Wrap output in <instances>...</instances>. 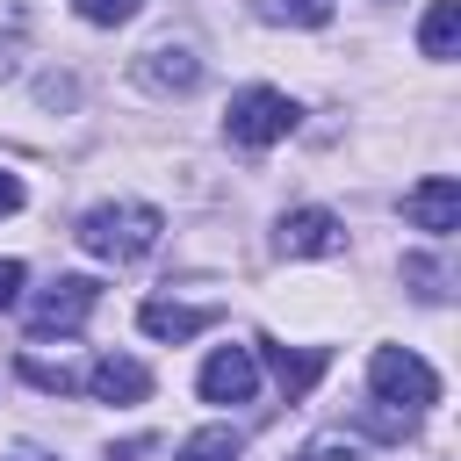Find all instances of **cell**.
Segmentation results:
<instances>
[{
  "label": "cell",
  "mask_w": 461,
  "mask_h": 461,
  "mask_svg": "<svg viewBox=\"0 0 461 461\" xmlns=\"http://www.w3.org/2000/svg\"><path fill=\"white\" fill-rule=\"evenodd\" d=\"M158 230H166V216L151 209V202H101V209H86L79 216V245L94 252V259H144L151 245H158Z\"/></svg>",
  "instance_id": "6da1fadb"
},
{
  "label": "cell",
  "mask_w": 461,
  "mask_h": 461,
  "mask_svg": "<svg viewBox=\"0 0 461 461\" xmlns=\"http://www.w3.org/2000/svg\"><path fill=\"white\" fill-rule=\"evenodd\" d=\"M367 382H375V396L389 403V411H425V403H439V375L411 353V346H382L375 360H367Z\"/></svg>",
  "instance_id": "7a4b0ae2"
},
{
  "label": "cell",
  "mask_w": 461,
  "mask_h": 461,
  "mask_svg": "<svg viewBox=\"0 0 461 461\" xmlns=\"http://www.w3.org/2000/svg\"><path fill=\"white\" fill-rule=\"evenodd\" d=\"M223 130H230V144H281L288 130H295V101L281 94V86H245V94H230V115H223Z\"/></svg>",
  "instance_id": "3957f363"
},
{
  "label": "cell",
  "mask_w": 461,
  "mask_h": 461,
  "mask_svg": "<svg viewBox=\"0 0 461 461\" xmlns=\"http://www.w3.org/2000/svg\"><path fill=\"white\" fill-rule=\"evenodd\" d=\"M94 303H101V281H86V274H65V281H50V288L36 295L29 324H36V331H79Z\"/></svg>",
  "instance_id": "277c9868"
},
{
  "label": "cell",
  "mask_w": 461,
  "mask_h": 461,
  "mask_svg": "<svg viewBox=\"0 0 461 461\" xmlns=\"http://www.w3.org/2000/svg\"><path fill=\"white\" fill-rule=\"evenodd\" d=\"M339 245H346V230H339L331 209L310 202V209H288V216H281V252H288V259H324V252H339Z\"/></svg>",
  "instance_id": "5b68a950"
},
{
  "label": "cell",
  "mask_w": 461,
  "mask_h": 461,
  "mask_svg": "<svg viewBox=\"0 0 461 461\" xmlns=\"http://www.w3.org/2000/svg\"><path fill=\"white\" fill-rule=\"evenodd\" d=\"M403 216H411L418 230H432V238H447V230L461 223V180H447V173H432V180H418V187L403 194Z\"/></svg>",
  "instance_id": "8992f818"
},
{
  "label": "cell",
  "mask_w": 461,
  "mask_h": 461,
  "mask_svg": "<svg viewBox=\"0 0 461 461\" xmlns=\"http://www.w3.org/2000/svg\"><path fill=\"white\" fill-rule=\"evenodd\" d=\"M252 382H259V367H252L245 346H216V353L202 360V396H209V403H245Z\"/></svg>",
  "instance_id": "52a82bcc"
},
{
  "label": "cell",
  "mask_w": 461,
  "mask_h": 461,
  "mask_svg": "<svg viewBox=\"0 0 461 461\" xmlns=\"http://www.w3.org/2000/svg\"><path fill=\"white\" fill-rule=\"evenodd\" d=\"M137 79H144L151 94H187V86L202 79V58H194L187 43H151V50L137 58Z\"/></svg>",
  "instance_id": "ba28073f"
},
{
  "label": "cell",
  "mask_w": 461,
  "mask_h": 461,
  "mask_svg": "<svg viewBox=\"0 0 461 461\" xmlns=\"http://www.w3.org/2000/svg\"><path fill=\"white\" fill-rule=\"evenodd\" d=\"M137 324H144L151 339H173V346H180V339L209 331V324H216V310H209V303H166V295H151V303L137 310Z\"/></svg>",
  "instance_id": "9c48e42d"
},
{
  "label": "cell",
  "mask_w": 461,
  "mask_h": 461,
  "mask_svg": "<svg viewBox=\"0 0 461 461\" xmlns=\"http://www.w3.org/2000/svg\"><path fill=\"white\" fill-rule=\"evenodd\" d=\"M86 389H94L101 403H144V396H151V367H144V360H115V353H108V360H94V367H86Z\"/></svg>",
  "instance_id": "30bf717a"
},
{
  "label": "cell",
  "mask_w": 461,
  "mask_h": 461,
  "mask_svg": "<svg viewBox=\"0 0 461 461\" xmlns=\"http://www.w3.org/2000/svg\"><path fill=\"white\" fill-rule=\"evenodd\" d=\"M295 461H382V447H367L360 432H346V425H324V432H310L303 439V454Z\"/></svg>",
  "instance_id": "8fae6325"
},
{
  "label": "cell",
  "mask_w": 461,
  "mask_h": 461,
  "mask_svg": "<svg viewBox=\"0 0 461 461\" xmlns=\"http://www.w3.org/2000/svg\"><path fill=\"white\" fill-rule=\"evenodd\" d=\"M418 43H425V58H439V65H447V58L461 50V7H454V0H432V7H425V22H418Z\"/></svg>",
  "instance_id": "7c38bea8"
},
{
  "label": "cell",
  "mask_w": 461,
  "mask_h": 461,
  "mask_svg": "<svg viewBox=\"0 0 461 461\" xmlns=\"http://www.w3.org/2000/svg\"><path fill=\"white\" fill-rule=\"evenodd\" d=\"M274 375H281L288 396H310L317 375H324V353H317V346H274Z\"/></svg>",
  "instance_id": "4fadbf2b"
},
{
  "label": "cell",
  "mask_w": 461,
  "mask_h": 461,
  "mask_svg": "<svg viewBox=\"0 0 461 461\" xmlns=\"http://www.w3.org/2000/svg\"><path fill=\"white\" fill-rule=\"evenodd\" d=\"M238 454H245V439H238L230 425H209V432L180 439V454H173V461H238Z\"/></svg>",
  "instance_id": "5bb4252c"
},
{
  "label": "cell",
  "mask_w": 461,
  "mask_h": 461,
  "mask_svg": "<svg viewBox=\"0 0 461 461\" xmlns=\"http://www.w3.org/2000/svg\"><path fill=\"white\" fill-rule=\"evenodd\" d=\"M267 22H281V29H317V22H331V0H252Z\"/></svg>",
  "instance_id": "9a60e30c"
},
{
  "label": "cell",
  "mask_w": 461,
  "mask_h": 461,
  "mask_svg": "<svg viewBox=\"0 0 461 461\" xmlns=\"http://www.w3.org/2000/svg\"><path fill=\"white\" fill-rule=\"evenodd\" d=\"M72 7H79V14L94 22V29H115V22H130V14L144 7V0H72Z\"/></svg>",
  "instance_id": "2e32d148"
},
{
  "label": "cell",
  "mask_w": 461,
  "mask_h": 461,
  "mask_svg": "<svg viewBox=\"0 0 461 461\" xmlns=\"http://www.w3.org/2000/svg\"><path fill=\"white\" fill-rule=\"evenodd\" d=\"M22 29H29V22H22V0H0V72H7L14 50H22Z\"/></svg>",
  "instance_id": "e0dca14e"
},
{
  "label": "cell",
  "mask_w": 461,
  "mask_h": 461,
  "mask_svg": "<svg viewBox=\"0 0 461 461\" xmlns=\"http://www.w3.org/2000/svg\"><path fill=\"white\" fill-rule=\"evenodd\" d=\"M22 295V259H0V310Z\"/></svg>",
  "instance_id": "ac0fdd59"
},
{
  "label": "cell",
  "mask_w": 461,
  "mask_h": 461,
  "mask_svg": "<svg viewBox=\"0 0 461 461\" xmlns=\"http://www.w3.org/2000/svg\"><path fill=\"white\" fill-rule=\"evenodd\" d=\"M14 209H22V180H14V173H0V216H14Z\"/></svg>",
  "instance_id": "d6986e66"
},
{
  "label": "cell",
  "mask_w": 461,
  "mask_h": 461,
  "mask_svg": "<svg viewBox=\"0 0 461 461\" xmlns=\"http://www.w3.org/2000/svg\"><path fill=\"white\" fill-rule=\"evenodd\" d=\"M14 461H43V454H14Z\"/></svg>",
  "instance_id": "ffe728a7"
}]
</instances>
